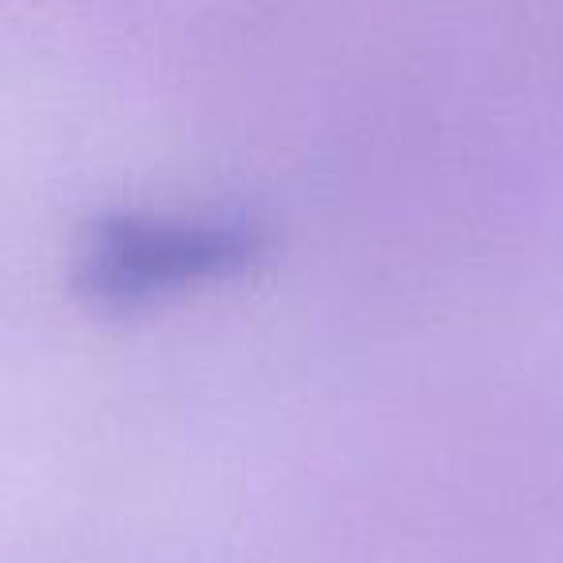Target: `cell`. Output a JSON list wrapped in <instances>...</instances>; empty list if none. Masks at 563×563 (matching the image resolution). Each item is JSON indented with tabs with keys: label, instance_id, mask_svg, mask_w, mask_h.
<instances>
[{
	"label": "cell",
	"instance_id": "cell-1",
	"mask_svg": "<svg viewBox=\"0 0 563 563\" xmlns=\"http://www.w3.org/2000/svg\"><path fill=\"white\" fill-rule=\"evenodd\" d=\"M258 240L232 220H163L124 217L104 224L81 258L86 290L112 306L158 298L243 266Z\"/></svg>",
	"mask_w": 563,
	"mask_h": 563
}]
</instances>
